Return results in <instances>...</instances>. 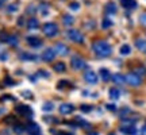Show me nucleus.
Masks as SVG:
<instances>
[{
  "mask_svg": "<svg viewBox=\"0 0 146 135\" xmlns=\"http://www.w3.org/2000/svg\"><path fill=\"white\" fill-rule=\"evenodd\" d=\"M66 36L72 42H74V43H83L84 42V35L78 30H68Z\"/></svg>",
  "mask_w": 146,
  "mask_h": 135,
  "instance_id": "3",
  "label": "nucleus"
},
{
  "mask_svg": "<svg viewBox=\"0 0 146 135\" xmlns=\"http://www.w3.org/2000/svg\"><path fill=\"white\" fill-rule=\"evenodd\" d=\"M73 109H74V107H73L72 104H61L60 105V112L62 115L70 114V112H73Z\"/></svg>",
  "mask_w": 146,
  "mask_h": 135,
  "instance_id": "14",
  "label": "nucleus"
},
{
  "mask_svg": "<svg viewBox=\"0 0 146 135\" xmlns=\"http://www.w3.org/2000/svg\"><path fill=\"white\" fill-rule=\"evenodd\" d=\"M112 81H114L116 85H123V84L126 83V77H123V76L119 74V73H116V74L112 76Z\"/></svg>",
  "mask_w": 146,
  "mask_h": 135,
  "instance_id": "15",
  "label": "nucleus"
},
{
  "mask_svg": "<svg viewBox=\"0 0 146 135\" xmlns=\"http://www.w3.org/2000/svg\"><path fill=\"white\" fill-rule=\"evenodd\" d=\"M80 109H81L83 112H89V111L92 109V107H91V105H81V107H80Z\"/></svg>",
  "mask_w": 146,
  "mask_h": 135,
  "instance_id": "32",
  "label": "nucleus"
},
{
  "mask_svg": "<svg viewBox=\"0 0 146 135\" xmlns=\"http://www.w3.org/2000/svg\"><path fill=\"white\" fill-rule=\"evenodd\" d=\"M106 12L107 14H110V15H114V14H116V4L115 3H108V4L106 5Z\"/></svg>",
  "mask_w": 146,
  "mask_h": 135,
  "instance_id": "19",
  "label": "nucleus"
},
{
  "mask_svg": "<svg viewBox=\"0 0 146 135\" xmlns=\"http://www.w3.org/2000/svg\"><path fill=\"white\" fill-rule=\"evenodd\" d=\"M47 7H49L47 4H42L41 7H39V11H41L42 14H47Z\"/></svg>",
  "mask_w": 146,
  "mask_h": 135,
  "instance_id": "33",
  "label": "nucleus"
},
{
  "mask_svg": "<svg viewBox=\"0 0 146 135\" xmlns=\"http://www.w3.org/2000/svg\"><path fill=\"white\" fill-rule=\"evenodd\" d=\"M14 130H15L16 134H22V132L25 131V128H23V126H21V124H15V127H14Z\"/></svg>",
  "mask_w": 146,
  "mask_h": 135,
  "instance_id": "31",
  "label": "nucleus"
},
{
  "mask_svg": "<svg viewBox=\"0 0 146 135\" xmlns=\"http://www.w3.org/2000/svg\"><path fill=\"white\" fill-rule=\"evenodd\" d=\"M137 72L139 73V74H142V76H145V74H146V69H145V68H138V69H137Z\"/></svg>",
  "mask_w": 146,
  "mask_h": 135,
  "instance_id": "35",
  "label": "nucleus"
},
{
  "mask_svg": "<svg viewBox=\"0 0 146 135\" xmlns=\"http://www.w3.org/2000/svg\"><path fill=\"white\" fill-rule=\"evenodd\" d=\"M0 58H1V60H5V58H7V54H5L4 50H1V49H0Z\"/></svg>",
  "mask_w": 146,
  "mask_h": 135,
  "instance_id": "39",
  "label": "nucleus"
},
{
  "mask_svg": "<svg viewBox=\"0 0 146 135\" xmlns=\"http://www.w3.org/2000/svg\"><path fill=\"white\" fill-rule=\"evenodd\" d=\"M54 50L60 56H68L69 54V47L66 45H64V43H57L56 47H54Z\"/></svg>",
  "mask_w": 146,
  "mask_h": 135,
  "instance_id": "9",
  "label": "nucleus"
},
{
  "mask_svg": "<svg viewBox=\"0 0 146 135\" xmlns=\"http://www.w3.org/2000/svg\"><path fill=\"white\" fill-rule=\"evenodd\" d=\"M15 111L18 112V114L23 115V116H27V118H30V116L33 115L31 108H30L29 105H25V104H19V105H16Z\"/></svg>",
  "mask_w": 146,
  "mask_h": 135,
  "instance_id": "6",
  "label": "nucleus"
},
{
  "mask_svg": "<svg viewBox=\"0 0 146 135\" xmlns=\"http://www.w3.org/2000/svg\"><path fill=\"white\" fill-rule=\"evenodd\" d=\"M99 74H100V77H102V80L103 81H108L110 78H111V74H110V70L108 69H100V72H99Z\"/></svg>",
  "mask_w": 146,
  "mask_h": 135,
  "instance_id": "20",
  "label": "nucleus"
},
{
  "mask_svg": "<svg viewBox=\"0 0 146 135\" xmlns=\"http://www.w3.org/2000/svg\"><path fill=\"white\" fill-rule=\"evenodd\" d=\"M120 131H122L123 134L134 135L137 130H135V127H134V124H127V126H122V127H120Z\"/></svg>",
  "mask_w": 146,
  "mask_h": 135,
  "instance_id": "13",
  "label": "nucleus"
},
{
  "mask_svg": "<svg viewBox=\"0 0 146 135\" xmlns=\"http://www.w3.org/2000/svg\"><path fill=\"white\" fill-rule=\"evenodd\" d=\"M1 5H3V0H0V7H1Z\"/></svg>",
  "mask_w": 146,
  "mask_h": 135,
  "instance_id": "41",
  "label": "nucleus"
},
{
  "mask_svg": "<svg viewBox=\"0 0 146 135\" xmlns=\"http://www.w3.org/2000/svg\"><path fill=\"white\" fill-rule=\"evenodd\" d=\"M42 31H43V34L46 36L53 38V36H56L58 34V26L56 23H53V22H49V23H45V24H43Z\"/></svg>",
  "mask_w": 146,
  "mask_h": 135,
  "instance_id": "2",
  "label": "nucleus"
},
{
  "mask_svg": "<svg viewBox=\"0 0 146 135\" xmlns=\"http://www.w3.org/2000/svg\"><path fill=\"white\" fill-rule=\"evenodd\" d=\"M19 58L21 60H26V61H35V60H38V57H36L35 54H31V53H22L21 56H19Z\"/></svg>",
  "mask_w": 146,
  "mask_h": 135,
  "instance_id": "16",
  "label": "nucleus"
},
{
  "mask_svg": "<svg viewBox=\"0 0 146 135\" xmlns=\"http://www.w3.org/2000/svg\"><path fill=\"white\" fill-rule=\"evenodd\" d=\"M126 83L131 87H139L141 85V77L137 73H129L126 76Z\"/></svg>",
  "mask_w": 146,
  "mask_h": 135,
  "instance_id": "4",
  "label": "nucleus"
},
{
  "mask_svg": "<svg viewBox=\"0 0 146 135\" xmlns=\"http://www.w3.org/2000/svg\"><path fill=\"white\" fill-rule=\"evenodd\" d=\"M135 46H137V49H138L139 52H142V53H145L146 54V41L145 39H137Z\"/></svg>",
  "mask_w": 146,
  "mask_h": 135,
  "instance_id": "18",
  "label": "nucleus"
},
{
  "mask_svg": "<svg viewBox=\"0 0 146 135\" xmlns=\"http://www.w3.org/2000/svg\"><path fill=\"white\" fill-rule=\"evenodd\" d=\"M62 22H64V24L70 26V24H73V22H74V18H73L72 15H64L62 16Z\"/></svg>",
  "mask_w": 146,
  "mask_h": 135,
  "instance_id": "24",
  "label": "nucleus"
},
{
  "mask_svg": "<svg viewBox=\"0 0 146 135\" xmlns=\"http://www.w3.org/2000/svg\"><path fill=\"white\" fill-rule=\"evenodd\" d=\"M53 69H54L56 72H58V73H62V72H65L66 66H65V64L64 62H56L54 65H53Z\"/></svg>",
  "mask_w": 146,
  "mask_h": 135,
  "instance_id": "22",
  "label": "nucleus"
},
{
  "mask_svg": "<svg viewBox=\"0 0 146 135\" xmlns=\"http://www.w3.org/2000/svg\"><path fill=\"white\" fill-rule=\"evenodd\" d=\"M26 41H27V43L33 47H38L42 45V41L38 38V36H27Z\"/></svg>",
  "mask_w": 146,
  "mask_h": 135,
  "instance_id": "11",
  "label": "nucleus"
},
{
  "mask_svg": "<svg viewBox=\"0 0 146 135\" xmlns=\"http://www.w3.org/2000/svg\"><path fill=\"white\" fill-rule=\"evenodd\" d=\"M112 26V22L110 21L108 18H106V19H103V22H102V27L103 28H108V27Z\"/></svg>",
  "mask_w": 146,
  "mask_h": 135,
  "instance_id": "27",
  "label": "nucleus"
},
{
  "mask_svg": "<svg viewBox=\"0 0 146 135\" xmlns=\"http://www.w3.org/2000/svg\"><path fill=\"white\" fill-rule=\"evenodd\" d=\"M30 12H31V14L35 12V10H34V7H33V5H29V7H27V14H30Z\"/></svg>",
  "mask_w": 146,
  "mask_h": 135,
  "instance_id": "38",
  "label": "nucleus"
},
{
  "mask_svg": "<svg viewBox=\"0 0 146 135\" xmlns=\"http://www.w3.org/2000/svg\"><path fill=\"white\" fill-rule=\"evenodd\" d=\"M139 23H141L143 27H146V12L141 14V16H139Z\"/></svg>",
  "mask_w": 146,
  "mask_h": 135,
  "instance_id": "29",
  "label": "nucleus"
},
{
  "mask_svg": "<svg viewBox=\"0 0 146 135\" xmlns=\"http://www.w3.org/2000/svg\"><path fill=\"white\" fill-rule=\"evenodd\" d=\"M53 108H54L53 103H49V101L42 105V109H43V111H46V112H49V111H53Z\"/></svg>",
  "mask_w": 146,
  "mask_h": 135,
  "instance_id": "26",
  "label": "nucleus"
},
{
  "mask_svg": "<svg viewBox=\"0 0 146 135\" xmlns=\"http://www.w3.org/2000/svg\"><path fill=\"white\" fill-rule=\"evenodd\" d=\"M23 96H25V97H30V99H31V92H29V91H25V92H23Z\"/></svg>",
  "mask_w": 146,
  "mask_h": 135,
  "instance_id": "40",
  "label": "nucleus"
},
{
  "mask_svg": "<svg viewBox=\"0 0 146 135\" xmlns=\"http://www.w3.org/2000/svg\"><path fill=\"white\" fill-rule=\"evenodd\" d=\"M108 95H110V97H111V99H119L120 92H119V89L111 88V89L108 91Z\"/></svg>",
  "mask_w": 146,
  "mask_h": 135,
  "instance_id": "23",
  "label": "nucleus"
},
{
  "mask_svg": "<svg viewBox=\"0 0 146 135\" xmlns=\"http://www.w3.org/2000/svg\"><path fill=\"white\" fill-rule=\"evenodd\" d=\"M92 50L98 57H108L112 53V47L106 41H96L92 45Z\"/></svg>",
  "mask_w": 146,
  "mask_h": 135,
  "instance_id": "1",
  "label": "nucleus"
},
{
  "mask_svg": "<svg viewBox=\"0 0 146 135\" xmlns=\"http://www.w3.org/2000/svg\"><path fill=\"white\" fill-rule=\"evenodd\" d=\"M16 10H18V4H16V3H14V4H10L8 7H7V11H8L10 14H12V12H15Z\"/></svg>",
  "mask_w": 146,
  "mask_h": 135,
  "instance_id": "28",
  "label": "nucleus"
},
{
  "mask_svg": "<svg viewBox=\"0 0 146 135\" xmlns=\"http://www.w3.org/2000/svg\"><path fill=\"white\" fill-rule=\"evenodd\" d=\"M84 80L88 84H92V85H94V84L98 83V74L95 72H92V70H89V72H87L84 74Z\"/></svg>",
  "mask_w": 146,
  "mask_h": 135,
  "instance_id": "8",
  "label": "nucleus"
},
{
  "mask_svg": "<svg viewBox=\"0 0 146 135\" xmlns=\"http://www.w3.org/2000/svg\"><path fill=\"white\" fill-rule=\"evenodd\" d=\"M107 109H110V111H116V107H115L114 104H107Z\"/></svg>",
  "mask_w": 146,
  "mask_h": 135,
  "instance_id": "37",
  "label": "nucleus"
},
{
  "mask_svg": "<svg viewBox=\"0 0 146 135\" xmlns=\"http://www.w3.org/2000/svg\"><path fill=\"white\" fill-rule=\"evenodd\" d=\"M4 83H7V85H15V84H14V81H12V80H11L10 77H7L4 80Z\"/></svg>",
  "mask_w": 146,
  "mask_h": 135,
  "instance_id": "36",
  "label": "nucleus"
},
{
  "mask_svg": "<svg viewBox=\"0 0 146 135\" xmlns=\"http://www.w3.org/2000/svg\"><path fill=\"white\" fill-rule=\"evenodd\" d=\"M66 87H70L68 81H60V83H58V85H57V88H58V89L66 88Z\"/></svg>",
  "mask_w": 146,
  "mask_h": 135,
  "instance_id": "30",
  "label": "nucleus"
},
{
  "mask_svg": "<svg viewBox=\"0 0 146 135\" xmlns=\"http://www.w3.org/2000/svg\"><path fill=\"white\" fill-rule=\"evenodd\" d=\"M119 52H120V54H122V56H129V54L131 53V47L129 46V45H122Z\"/></svg>",
  "mask_w": 146,
  "mask_h": 135,
  "instance_id": "25",
  "label": "nucleus"
},
{
  "mask_svg": "<svg viewBox=\"0 0 146 135\" xmlns=\"http://www.w3.org/2000/svg\"><path fill=\"white\" fill-rule=\"evenodd\" d=\"M69 7H70V10H73V11H77V10H78V7H80V5H78V3H76V1H74V3H70V5H69Z\"/></svg>",
  "mask_w": 146,
  "mask_h": 135,
  "instance_id": "34",
  "label": "nucleus"
},
{
  "mask_svg": "<svg viewBox=\"0 0 146 135\" xmlns=\"http://www.w3.org/2000/svg\"><path fill=\"white\" fill-rule=\"evenodd\" d=\"M38 26H39V23H38V21H36L35 18H31V19H29V22H27L29 30H35V28H38Z\"/></svg>",
  "mask_w": 146,
  "mask_h": 135,
  "instance_id": "21",
  "label": "nucleus"
},
{
  "mask_svg": "<svg viewBox=\"0 0 146 135\" xmlns=\"http://www.w3.org/2000/svg\"><path fill=\"white\" fill-rule=\"evenodd\" d=\"M26 131L30 135H41V127L38 124H35V123H31V124L27 126Z\"/></svg>",
  "mask_w": 146,
  "mask_h": 135,
  "instance_id": "10",
  "label": "nucleus"
},
{
  "mask_svg": "<svg viewBox=\"0 0 146 135\" xmlns=\"http://www.w3.org/2000/svg\"><path fill=\"white\" fill-rule=\"evenodd\" d=\"M4 41L10 45V46H18V38L15 35H5Z\"/></svg>",
  "mask_w": 146,
  "mask_h": 135,
  "instance_id": "17",
  "label": "nucleus"
},
{
  "mask_svg": "<svg viewBox=\"0 0 146 135\" xmlns=\"http://www.w3.org/2000/svg\"><path fill=\"white\" fill-rule=\"evenodd\" d=\"M70 65H72L73 69L80 70V69L85 68V61H84L81 57H78V56H73L72 60H70Z\"/></svg>",
  "mask_w": 146,
  "mask_h": 135,
  "instance_id": "5",
  "label": "nucleus"
},
{
  "mask_svg": "<svg viewBox=\"0 0 146 135\" xmlns=\"http://www.w3.org/2000/svg\"><path fill=\"white\" fill-rule=\"evenodd\" d=\"M56 56H57V53H56V50L54 49H46L45 52L42 53V60L43 61H46V62H52L53 60L56 58Z\"/></svg>",
  "mask_w": 146,
  "mask_h": 135,
  "instance_id": "7",
  "label": "nucleus"
},
{
  "mask_svg": "<svg viewBox=\"0 0 146 135\" xmlns=\"http://www.w3.org/2000/svg\"><path fill=\"white\" fill-rule=\"evenodd\" d=\"M120 4L123 5L126 10H134V8H137L135 0H120Z\"/></svg>",
  "mask_w": 146,
  "mask_h": 135,
  "instance_id": "12",
  "label": "nucleus"
},
{
  "mask_svg": "<svg viewBox=\"0 0 146 135\" xmlns=\"http://www.w3.org/2000/svg\"><path fill=\"white\" fill-rule=\"evenodd\" d=\"M111 135H114V134H111Z\"/></svg>",
  "mask_w": 146,
  "mask_h": 135,
  "instance_id": "42",
  "label": "nucleus"
}]
</instances>
